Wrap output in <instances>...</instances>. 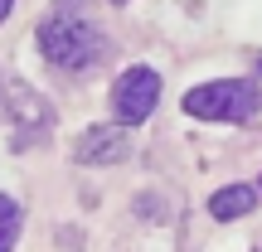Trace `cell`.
<instances>
[{"instance_id":"obj_8","label":"cell","mask_w":262,"mask_h":252,"mask_svg":"<svg viewBox=\"0 0 262 252\" xmlns=\"http://www.w3.org/2000/svg\"><path fill=\"white\" fill-rule=\"evenodd\" d=\"M112 5H126V0H112Z\"/></svg>"},{"instance_id":"obj_5","label":"cell","mask_w":262,"mask_h":252,"mask_svg":"<svg viewBox=\"0 0 262 252\" xmlns=\"http://www.w3.org/2000/svg\"><path fill=\"white\" fill-rule=\"evenodd\" d=\"M253 209H257V189L253 185H224L219 194H209V214L219 223H233V218L253 214Z\"/></svg>"},{"instance_id":"obj_6","label":"cell","mask_w":262,"mask_h":252,"mask_svg":"<svg viewBox=\"0 0 262 252\" xmlns=\"http://www.w3.org/2000/svg\"><path fill=\"white\" fill-rule=\"evenodd\" d=\"M19 233H25V209L10 194H0V252H15Z\"/></svg>"},{"instance_id":"obj_2","label":"cell","mask_w":262,"mask_h":252,"mask_svg":"<svg viewBox=\"0 0 262 252\" xmlns=\"http://www.w3.org/2000/svg\"><path fill=\"white\" fill-rule=\"evenodd\" d=\"M262 107V93L243 78H219V83H199L185 93V112L199 122H253Z\"/></svg>"},{"instance_id":"obj_1","label":"cell","mask_w":262,"mask_h":252,"mask_svg":"<svg viewBox=\"0 0 262 252\" xmlns=\"http://www.w3.org/2000/svg\"><path fill=\"white\" fill-rule=\"evenodd\" d=\"M107 34L83 0H54L49 15L39 19V54L63 73H88L107 58Z\"/></svg>"},{"instance_id":"obj_3","label":"cell","mask_w":262,"mask_h":252,"mask_svg":"<svg viewBox=\"0 0 262 252\" xmlns=\"http://www.w3.org/2000/svg\"><path fill=\"white\" fill-rule=\"evenodd\" d=\"M160 107V78L156 68H126L112 83V117L122 126H141Z\"/></svg>"},{"instance_id":"obj_7","label":"cell","mask_w":262,"mask_h":252,"mask_svg":"<svg viewBox=\"0 0 262 252\" xmlns=\"http://www.w3.org/2000/svg\"><path fill=\"white\" fill-rule=\"evenodd\" d=\"M10 5H15V0H0V19H5V15H10Z\"/></svg>"},{"instance_id":"obj_4","label":"cell","mask_w":262,"mask_h":252,"mask_svg":"<svg viewBox=\"0 0 262 252\" xmlns=\"http://www.w3.org/2000/svg\"><path fill=\"white\" fill-rule=\"evenodd\" d=\"M73 155L83 160V165H122L131 155V141H126V131H117V126H88Z\"/></svg>"}]
</instances>
